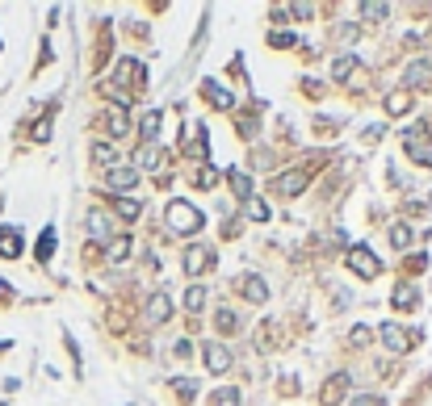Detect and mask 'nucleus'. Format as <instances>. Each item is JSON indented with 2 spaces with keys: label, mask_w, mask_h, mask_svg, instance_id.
<instances>
[{
  "label": "nucleus",
  "mask_w": 432,
  "mask_h": 406,
  "mask_svg": "<svg viewBox=\"0 0 432 406\" xmlns=\"http://www.w3.org/2000/svg\"><path fill=\"white\" fill-rule=\"evenodd\" d=\"M164 222H168V230H177V235H197L201 230V210H193L189 201H168V210H164Z\"/></svg>",
  "instance_id": "obj_1"
},
{
  "label": "nucleus",
  "mask_w": 432,
  "mask_h": 406,
  "mask_svg": "<svg viewBox=\"0 0 432 406\" xmlns=\"http://www.w3.org/2000/svg\"><path fill=\"white\" fill-rule=\"evenodd\" d=\"M105 184H109L113 193H122V197H126V193L139 184V168H131V164H113V168L105 172Z\"/></svg>",
  "instance_id": "obj_2"
},
{
  "label": "nucleus",
  "mask_w": 432,
  "mask_h": 406,
  "mask_svg": "<svg viewBox=\"0 0 432 406\" xmlns=\"http://www.w3.org/2000/svg\"><path fill=\"white\" fill-rule=\"evenodd\" d=\"M348 269L357 272V276H365V281H374V276L382 272V264L374 260V252H370V247H353V252H348Z\"/></svg>",
  "instance_id": "obj_3"
},
{
  "label": "nucleus",
  "mask_w": 432,
  "mask_h": 406,
  "mask_svg": "<svg viewBox=\"0 0 432 406\" xmlns=\"http://www.w3.org/2000/svg\"><path fill=\"white\" fill-rule=\"evenodd\" d=\"M411 339H420V331H411V335H407L399 322H386V327H382V344L394 352V356H403V352L411 348Z\"/></svg>",
  "instance_id": "obj_4"
},
{
  "label": "nucleus",
  "mask_w": 432,
  "mask_h": 406,
  "mask_svg": "<svg viewBox=\"0 0 432 406\" xmlns=\"http://www.w3.org/2000/svg\"><path fill=\"white\" fill-rule=\"evenodd\" d=\"M432 80V63L428 59H416L407 72H403V89H420V84H428Z\"/></svg>",
  "instance_id": "obj_5"
},
{
  "label": "nucleus",
  "mask_w": 432,
  "mask_h": 406,
  "mask_svg": "<svg viewBox=\"0 0 432 406\" xmlns=\"http://www.w3.org/2000/svg\"><path fill=\"white\" fill-rule=\"evenodd\" d=\"M210 264H214L210 247H189V252H185V272H189V276H197V272H206Z\"/></svg>",
  "instance_id": "obj_6"
},
{
  "label": "nucleus",
  "mask_w": 432,
  "mask_h": 406,
  "mask_svg": "<svg viewBox=\"0 0 432 406\" xmlns=\"http://www.w3.org/2000/svg\"><path fill=\"white\" fill-rule=\"evenodd\" d=\"M206 368L210 373H227L231 368V352L223 344H206Z\"/></svg>",
  "instance_id": "obj_7"
},
{
  "label": "nucleus",
  "mask_w": 432,
  "mask_h": 406,
  "mask_svg": "<svg viewBox=\"0 0 432 406\" xmlns=\"http://www.w3.org/2000/svg\"><path fill=\"white\" fill-rule=\"evenodd\" d=\"M105 130H109L113 138L131 130V118H126V109H122V105H109V109H105Z\"/></svg>",
  "instance_id": "obj_8"
},
{
  "label": "nucleus",
  "mask_w": 432,
  "mask_h": 406,
  "mask_svg": "<svg viewBox=\"0 0 432 406\" xmlns=\"http://www.w3.org/2000/svg\"><path fill=\"white\" fill-rule=\"evenodd\" d=\"M273 188L282 193V197H298L302 188H306V172H286V176H277Z\"/></svg>",
  "instance_id": "obj_9"
},
{
  "label": "nucleus",
  "mask_w": 432,
  "mask_h": 406,
  "mask_svg": "<svg viewBox=\"0 0 432 406\" xmlns=\"http://www.w3.org/2000/svg\"><path fill=\"white\" fill-rule=\"evenodd\" d=\"M168 315H172V302L164 293H151L147 298V322H168Z\"/></svg>",
  "instance_id": "obj_10"
},
{
  "label": "nucleus",
  "mask_w": 432,
  "mask_h": 406,
  "mask_svg": "<svg viewBox=\"0 0 432 406\" xmlns=\"http://www.w3.org/2000/svg\"><path fill=\"white\" fill-rule=\"evenodd\" d=\"M403 142H407V155H411L416 164H432V142H420V135H416V130H407V138H403Z\"/></svg>",
  "instance_id": "obj_11"
},
{
  "label": "nucleus",
  "mask_w": 432,
  "mask_h": 406,
  "mask_svg": "<svg viewBox=\"0 0 432 406\" xmlns=\"http://www.w3.org/2000/svg\"><path fill=\"white\" fill-rule=\"evenodd\" d=\"M105 260H109V264H122V260H131V239H126V235L109 239V243H105Z\"/></svg>",
  "instance_id": "obj_12"
},
{
  "label": "nucleus",
  "mask_w": 432,
  "mask_h": 406,
  "mask_svg": "<svg viewBox=\"0 0 432 406\" xmlns=\"http://www.w3.org/2000/svg\"><path fill=\"white\" fill-rule=\"evenodd\" d=\"M160 126H164V113H160V109H151V113L143 118V126H139V135H143V147H151V142L160 138Z\"/></svg>",
  "instance_id": "obj_13"
},
{
  "label": "nucleus",
  "mask_w": 432,
  "mask_h": 406,
  "mask_svg": "<svg viewBox=\"0 0 432 406\" xmlns=\"http://www.w3.org/2000/svg\"><path fill=\"white\" fill-rule=\"evenodd\" d=\"M0 256H4V260L21 256V235H17L13 226H4V230H0Z\"/></svg>",
  "instance_id": "obj_14"
},
{
  "label": "nucleus",
  "mask_w": 432,
  "mask_h": 406,
  "mask_svg": "<svg viewBox=\"0 0 432 406\" xmlns=\"http://www.w3.org/2000/svg\"><path fill=\"white\" fill-rule=\"evenodd\" d=\"M113 214H118L122 222H135V218L143 214V205H139L135 197H118V201H113Z\"/></svg>",
  "instance_id": "obj_15"
},
{
  "label": "nucleus",
  "mask_w": 432,
  "mask_h": 406,
  "mask_svg": "<svg viewBox=\"0 0 432 406\" xmlns=\"http://www.w3.org/2000/svg\"><path fill=\"white\" fill-rule=\"evenodd\" d=\"M344 390H348V373H336L332 381H323V406H332Z\"/></svg>",
  "instance_id": "obj_16"
},
{
  "label": "nucleus",
  "mask_w": 432,
  "mask_h": 406,
  "mask_svg": "<svg viewBox=\"0 0 432 406\" xmlns=\"http://www.w3.org/2000/svg\"><path fill=\"white\" fill-rule=\"evenodd\" d=\"M201 92H206V101H214L218 109H231V105H236V96H231V92H223L214 80H206V84H201Z\"/></svg>",
  "instance_id": "obj_17"
},
{
  "label": "nucleus",
  "mask_w": 432,
  "mask_h": 406,
  "mask_svg": "<svg viewBox=\"0 0 432 406\" xmlns=\"http://www.w3.org/2000/svg\"><path fill=\"white\" fill-rule=\"evenodd\" d=\"M243 218H248V222H269V205H265L260 197H248V201H243Z\"/></svg>",
  "instance_id": "obj_18"
},
{
  "label": "nucleus",
  "mask_w": 432,
  "mask_h": 406,
  "mask_svg": "<svg viewBox=\"0 0 432 406\" xmlns=\"http://www.w3.org/2000/svg\"><path fill=\"white\" fill-rule=\"evenodd\" d=\"M390 302H394V310H416V306H420V293H416L411 285H403V289H399Z\"/></svg>",
  "instance_id": "obj_19"
},
{
  "label": "nucleus",
  "mask_w": 432,
  "mask_h": 406,
  "mask_svg": "<svg viewBox=\"0 0 432 406\" xmlns=\"http://www.w3.org/2000/svg\"><path fill=\"white\" fill-rule=\"evenodd\" d=\"M407 105H411V92H390V96H386V113H390V118L407 113Z\"/></svg>",
  "instance_id": "obj_20"
},
{
  "label": "nucleus",
  "mask_w": 432,
  "mask_h": 406,
  "mask_svg": "<svg viewBox=\"0 0 432 406\" xmlns=\"http://www.w3.org/2000/svg\"><path fill=\"white\" fill-rule=\"evenodd\" d=\"M243 293H248L252 302H265V298H269V285H265L260 276H243Z\"/></svg>",
  "instance_id": "obj_21"
},
{
  "label": "nucleus",
  "mask_w": 432,
  "mask_h": 406,
  "mask_svg": "<svg viewBox=\"0 0 432 406\" xmlns=\"http://www.w3.org/2000/svg\"><path fill=\"white\" fill-rule=\"evenodd\" d=\"M227 181H231V188H236V197H243V201L252 197V181L243 176L240 168H231V172H227Z\"/></svg>",
  "instance_id": "obj_22"
},
{
  "label": "nucleus",
  "mask_w": 432,
  "mask_h": 406,
  "mask_svg": "<svg viewBox=\"0 0 432 406\" xmlns=\"http://www.w3.org/2000/svg\"><path fill=\"white\" fill-rule=\"evenodd\" d=\"M353 67H357V55H340L336 63H332V80H348Z\"/></svg>",
  "instance_id": "obj_23"
},
{
  "label": "nucleus",
  "mask_w": 432,
  "mask_h": 406,
  "mask_svg": "<svg viewBox=\"0 0 432 406\" xmlns=\"http://www.w3.org/2000/svg\"><path fill=\"white\" fill-rule=\"evenodd\" d=\"M201 306H206V289H201V285H189V289H185V310L197 315Z\"/></svg>",
  "instance_id": "obj_24"
},
{
  "label": "nucleus",
  "mask_w": 432,
  "mask_h": 406,
  "mask_svg": "<svg viewBox=\"0 0 432 406\" xmlns=\"http://www.w3.org/2000/svg\"><path fill=\"white\" fill-rule=\"evenodd\" d=\"M93 159H96V164H105V168H113V164H118V155H113V147H109V142H93Z\"/></svg>",
  "instance_id": "obj_25"
},
{
  "label": "nucleus",
  "mask_w": 432,
  "mask_h": 406,
  "mask_svg": "<svg viewBox=\"0 0 432 406\" xmlns=\"http://www.w3.org/2000/svg\"><path fill=\"white\" fill-rule=\"evenodd\" d=\"M411 243V230L399 222V226H390V247H407Z\"/></svg>",
  "instance_id": "obj_26"
},
{
  "label": "nucleus",
  "mask_w": 432,
  "mask_h": 406,
  "mask_svg": "<svg viewBox=\"0 0 432 406\" xmlns=\"http://www.w3.org/2000/svg\"><path fill=\"white\" fill-rule=\"evenodd\" d=\"M193 181H197V188H214V184H218V172H214V168H197Z\"/></svg>",
  "instance_id": "obj_27"
},
{
  "label": "nucleus",
  "mask_w": 432,
  "mask_h": 406,
  "mask_svg": "<svg viewBox=\"0 0 432 406\" xmlns=\"http://www.w3.org/2000/svg\"><path fill=\"white\" fill-rule=\"evenodd\" d=\"M386 13H390L386 4H361V17H370V21H382Z\"/></svg>",
  "instance_id": "obj_28"
},
{
  "label": "nucleus",
  "mask_w": 432,
  "mask_h": 406,
  "mask_svg": "<svg viewBox=\"0 0 432 406\" xmlns=\"http://www.w3.org/2000/svg\"><path fill=\"white\" fill-rule=\"evenodd\" d=\"M155 164H160V151H155V147H143V151H139V168H155Z\"/></svg>",
  "instance_id": "obj_29"
},
{
  "label": "nucleus",
  "mask_w": 432,
  "mask_h": 406,
  "mask_svg": "<svg viewBox=\"0 0 432 406\" xmlns=\"http://www.w3.org/2000/svg\"><path fill=\"white\" fill-rule=\"evenodd\" d=\"M50 252H55V230H43V239H38V256L47 260Z\"/></svg>",
  "instance_id": "obj_30"
},
{
  "label": "nucleus",
  "mask_w": 432,
  "mask_h": 406,
  "mask_svg": "<svg viewBox=\"0 0 432 406\" xmlns=\"http://www.w3.org/2000/svg\"><path fill=\"white\" fill-rule=\"evenodd\" d=\"M214 406H240V394H236V390H218V394H214Z\"/></svg>",
  "instance_id": "obj_31"
},
{
  "label": "nucleus",
  "mask_w": 432,
  "mask_h": 406,
  "mask_svg": "<svg viewBox=\"0 0 432 406\" xmlns=\"http://www.w3.org/2000/svg\"><path fill=\"white\" fill-rule=\"evenodd\" d=\"M269 43L277 46V50H286V46H294V43H298V38H294V34H289V30H277V34H273V38H269Z\"/></svg>",
  "instance_id": "obj_32"
},
{
  "label": "nucleus",
  "mask_w": 432,
  "mask_h": 406,
  "mask_svg": "<svg viewBox=\"0 0 432 406\" xmlns=\"http://www.w3.org/2000/svg\"><path fill=\"white\" fill-rule=\"evenodd\" d=\"M218 327H223V331H236V327H240V318H236L231 310H227V306H223V310H218Z\"/></svg>",
  "instance_id": "obj_33"
},
{
  "label": "nucleus",
  "mask_w": 432,
  "mask_h": 406,
  "mask_svg": "<svg viewBox=\"0 0 432 406\" xmlns=\"http://www.w3.org/2000/svg\"><path fill=\"white\" fill-rule=\"evenodd\" d=\"M172 390H177V394H185V398H189L193 390H197V385H193V381H185V377H177V381H172Z\"/></svg>",
  "instance_id": "obj_34"
},
{
  "label": "nucleus",
  "mask_w": 432,
  "mask_h": 406,
  "mask_svg": "<svg viewBox=\"0 0 432 406\" xmlns=\"http://www.w3.org/2000/svg\"><path fill=\"white\" fill-rule=\"evenodd\" d=\"M353 406H386L382 398H374V394H361V398H353Z\"/></svg>",
  "instance_id": "obj_35"
}]
</instances>
